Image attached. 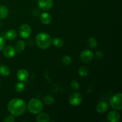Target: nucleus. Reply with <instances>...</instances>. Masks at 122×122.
Instances as JSON below:
<instances>
[{
	"instance_id": "3",
	"label": "nucleus",
	"mask_w": 122,
	"mask_h": 122,
	"mask_svg": "<svg viewBox=\"0 0 122 122\" xmlns=\"http://www.w3.org/2000/svg\"><path fill=\"white\" fill-rule=\"evenodd\" d=\"M27 108L30 113L36 114L42 112L43 109V104L38 99L32 98L27 103Z\"/></svg>"
},
{
	"instance_id": "22",
	"label": "nucleus",
	"mask_w": 122,
	"mask_h": 122,
	"mask_svg": "<svg viewBox=\"0 0 122 122\" xmlns=\"http://www.w3.org/2000/svg\"><path fill=\"white\" fill-rule=\"evenodd\" d=\"M88 44H89V47L92 49L96 48L98 45L96 39L94 38H92V37H91V38H90L88 39Z\"/></svg>"
},
{
	"instance_id": "7",
	"label": "nucleus",
	"mask_w": 122,
	"mask_h": 122,
	"mask_svg": "<svg viewBox=\"0 0 122 122\" xmlns=\"http://www.w3.org/2000/svg\"><path fill=\"white\" fill-rule=\"evenodd\" d=\"M93 58H94V53L92 51L89 50H85L82 51L80 56L81 60L85 63H88L91 61Z\"/></svg>"
},
{
	"instance_id": "28",
	"label": "nucleus",
	"mask_w": 122,
	"mask_h": 122,
	"mask_svg": "<svg viewBox=\"0 0 122 122\" xmlns=\"http://www.w3.org/2000/svg\"><path fill=\"white\" fill-rule=\"evenodd\" d=\"M39 10L38 9V8H35V9H34L33 11H32V14H33V15H34V16H37V15L39 14Z\"/></svg>"
},
{
	"instance_id": "25",
	"label": "nucleus",
	"mask_w": 122,
	"mask_h": 122,
	"mask_svg": "<svg viewBox=\"0 0 122 122\" xmlns=\"http://www.w3.org/2000/svg\"><path fill=\"white\" fill-rule=\"evenodd\" d=\"M70 86H71V88L73 90H77L79 88V83L76 81H73L71 83Z\"/></svg>"
},
{
	"instance_id": "26",
	"label": "nucleus",
	"mask_w": 122,
	"mask_h": 122,
	"mask_svg": "<svg viewBox=\"0 0 122 122\" xmlns=\"http://www.w3.org/2000/svg\"><path fill=\"white\" fill-rule=\"evenodd\" d=\"M4 122H15V119L14 117V116L10 115L7 116L5 117L4 119Z\"/></svg>"
},
{
	"instance_id": "2",
	"label": "nucleus",
	"mask_w": 122,
	"mask_h": 122,
	"mask_svg": "<svg viewBox=\"0 0 122 122\" xmlns=\"http://www.w3.org/2000/svg\"><path fill=\"white\" fill-rule=\"evenodd\" d=\"M52 39L48 33H40L36 37V43L40 48L46 49L51 45Z\"/></svg>"
},
{
	"instance_id": "27",
	"label": "nucleus",
	"mask_w": 122,
	"mask_h": 122,
	"mask_svg": "<svg viewBox=\"0 0 122 122\" xmlns=\"http://www.w3.org/2000/svg\"><path fill=\"white\" fill-rule=\"evenodd\" d=\"M5 46V41L4 38L0 36V51H2L4 48Z\"/></svg>"
},
{
	"instance_id": "16",
	"label": "nucleus",
	"mask_w": 122,
	"mask_h": 122,
	"mask_svg": "<svg viewBox=\"0 0 122 122\" xmlns=\"http://www.w3.org/2000/svg\"><path fill=\"white\" fill-rule=\"evenodd\" d=\"M25 42H24L23 41L20 40L15 43V48H15V51L20 52H22V51H23L24 49H25Z\"/></svg>"
},
{
	"instance_id": "23",
	"label": "nucleus",
	"mask_w": 122,
	"mask_h": 122,
	"mask_svg": "<svg viewBox=\"0 0 122 122\" xmlns=\"http://www.w3.org/2000/svg\"><path fill=\"white\" fill-rule=\"evenodd\" d=\"M62 64L64 66H69L71 62V57L68 56H64L61 58Z\"/></svg>"
},
{
	"instance_id": "18",
	"label": "nucleus",
	"mask_w": 122,
	"mask_h": 122,
	"mask_svg": "<svg viewBox=\"0 0 122 122\" xmlns=\"http://www.w3.org/2000/svg\"><path fill=\"white\" fill-rule=\"evenodd\" d=\"M10 73V70L9 67L5 65H2L0 66V75L3 76H7Z\"/></svg>"
},
{
	"instance_id": "5",
	"label": "nucleus",
	"mask_w": 122,
	"mask_h": 122,
	"mask_svg": "<svg viewBox=\"0 0 122 122\" xmlns=\"http://www.w3.org/2000/svg\"><path fill=\"white\" fill-rule=\"evenodd\" d=\"M82 100H83V97L82 95L77 92L73 93L69 99L70 104L73 106H77L79 105L82 102Z\"/></svg>"
},
{
	"instance_id": "6",
	"label": "nucleus",
	"mask_w": 122,
	"mask_h": 122,
	"mask_svg": "<svg viewBox=\"0 0 122 122\" xmlns=\"http://www.w3.org/2000/svg\"><path fill=\"white\" fill-rule=\"evenodd\" d=\"M19 32L20 36L22 37L23 38H27L30 36L32 29L29 25L27 24H24L20 26Z\"/></svg>"
},
{
	"instance_id": "29",
	"label": "nucleus",
	"mask_w": 122,
	"mask_h": 122,
	"mask_svg": "<svg viewBox=\"0 0 122 122\" xmlns=\"http://www.w3.org/2000/svg\"><path fill=\"white\" fill-rule=\"evenodd\" d=\"M96 56L97 57H99V58H102L103 57V52L101 51H97L96 52Z\"/></svg>"
},
{
	"instance_id": "24",
	"label": "nucleus",
	"mask_w": 122,
	"mask_h": 122,
	"mask_svg": "<svg viewBox=\"0 0 122 122\" xmlns=\"http://www.w3.org/2000/svg\"><path fill=\"white\" fill-rule=\"evenodd\" d=\"M25 85H24L21 82L17 83L15 86V91H16L17 92H21L23 91L24 89H25Z\"/></svg>"
},
{
	"instance_id": "15",
	"label": "nucleus",
	"mask_w": 122,
	"mask_h": 122,
	"mask_svg": "<svg viewBox=\"0 0 122 122\" xmlns=\"http://www.w3.org/2000/svg\"><path fill=\"white\" fill-rule=\"evenodd\" d=\"M17 37V32L15 30L11 29L7 31L5 34V38L10 41L14 40Z\"/></svg>"
},
{
	"instance_id": "19",
	"label": "nucleus",
	"mask_w": 122,
	"mask_h": 122,
	"mask_svg": "<svg viewBox=\"0 0 122 122\" xmlns=\"http://www.w3.org/2000/svg\"><path fill=\"white\" fill-rule=\"evenodd\" d=\"M78 73L81 77H86L89 74V69L86 66H82L79 69Z\"/></svg>"
},
{
	"instance_id": "9",
	"label": "nucleus",
	"mask_w": 122,
	"mask_h": 122,
	"mask_svg": "<svg viewBox=\"0 0 122 122\" xmlns=\"http://www.w3.org/2000/svg\"><path fill=\"white\" fill-rule=\"evenodd\" d=\"M29 77L28 71L25 69H20L17 73V77L18 80L21 82H26Z\"/></svg>"
},
{
	"instance_id": "1",
	"label": "nucleus",
	"mask_w": 122,
	"mask_h": 122,
	"mask_svg": "<svg viewBox=\"0 0 122 122\" xmlns=\"http://www.w3.org/2000/svg\"><path fill=\"white\" fill-rule=\"evenodd\" d=\"M8 110L14 116H19L25 113L27 108L26 104L23 100L14 98L8 104Z\"/></svg>"
},
{
	"instance_id": "14",
	"label": "nucleus",
	"mask_w": 122,
	"mask_h": 122,
	"mask_svg": "<svg viewBox=\"0 0 122 122\" xmlns=\"http://www.w3.org/2000/svg\"><path fill=\"white\" fill-rule=\"evenodd\" d=\"M36 121L38 122H48L50 121V117L46 113H40L37 116Z\"/></svg>"
},
{
	"instance_id": "10",
	"label": "nucleus",
	"mask_w": 122,
	"mask_h": 122,
	"mask_svg": "<svg viewBox=\"0 0 122 122\" xmlns=\"http://www.w3.org/2000/svg\"><path fill=\"white\" fill-rule=\"evenodd\" d=\"M4 55L7 58H12L15 54V50L12 46H7L4 49Z\"/></svg>"
},
{
	"instance_id": "21",
	"label": "nucleus",
	"mask_w": 122,
	"mask_h": 122,
	"mask_svg": "<svg viewBox=\"0 0 122 122\" xmlns=\"http://www.w3.org/2000/svg\"><path fill=\"white\" fill-rule=\"evenodd\" d=\"M53 44L56 47L61 48L64 45V41L62 39L60 38H56L54 39L53 40Z\"/></svg>"
},
{
	"instance_id": "4",
	"label": "nucleus",
	"mask_w": 122,
	"mask_h": 122,
	"mask_svg": "<svg viewBox=\"0 0 122 122\" xmlns=\"http://www.w3.org/2000/svg\"><path fill=\"white\" fill-rule=\"evenodd\" d=\"M111 106L113 107L116 110H120L122 108V94L118 93V94L114 95L112 98L110 99Z\"/></svg>"
},
{
	"instance_id": "13",
	"label": "nucleus",
	"mask_w": 122,
	"mask_h": 122,
	"mask_svg": "<svg viewBox=\"0 0 122 122\" xmlns=\"http://www.w3.org/2000/svg\"><path fill=\"white\" fill-rule=\"evenodd\" d=\"M40 20L43 24L48 25V24H50L51 23V20H52V17L49 13H42L41 15Z\"/></svg>"
},
{
	"instance_id": "12",
	"label": "nucleus",
	"mask_w": 122,
	"mask_h": 122,
	"mask_svg": "<svg viewBox=\"0 0 122 122\" xmlns=\"http://www.w3.org/2000/svg\"><path fill=\"white\" fill-rule=\"evenodd\" d=\"M108 109V105L106 101H101L99 102L96 107V110L98 113H104Z\"/></svg>"
},
{
	"instance_id": "17",
	"label": "nucleus",
	"mask_w": 122,
	"mask_h": 122,
	"mask_svg": "<svg viewBox=\"0 0 122 122\" xmlns=\"http://www.w3.org/2000/svg\"><path fill=\"white\" fill-rule=\"evenodd\" d=\"M8 15V10L5 6L0 5V19H5Z\"/></svg>"
},
{
	"instance_id": "8",
	"label": "nucleus",
	"mask_w": 122,
	"mask_h": 122,
	"mask_svg": "<svg viewBox=\"0 0 122 122\" xmlns=\"http://www.w3.org/2000/svg\"><path fill=\"white\" fill-rule=\"evenodd\" d=\"M38 4L41 9L47 11L52 8L53 0H38Z\"/></svg>"
},
{
	"instance_id": "20",
	"label": "nucleus",
	"mask_w": 122,
	"mask_h": 122,
	"mask_svg": "<svg viewBox=\"0 0 122 122\" xmlns=\"http://www.w3.org/2000/svg\"><path fill=\"white\" fill-rule=\"evenodd\" d=\"M43 101H44V102L45 104L48 105V106H50V105H52L54 102V98L52 96L47 95V96L45 97L44 98Z\"/></svg>"
},
{
	"instance_id": "11",
	"label": "nucleus",
	"mask_w": 122,
	"mask_h": 122,
	"mask_svg": "<svg viewBox=\"0 0 122 122\" xmlns=\"http://www.w3.org/2000/svg\"><path fill=\"white\" fill-rule=\"evenodd\" d=\"M120 115L116 111H112L108 113L107 116L108 120L110 122H117L120 120Z\"/></svg>"
}]
</instances>
